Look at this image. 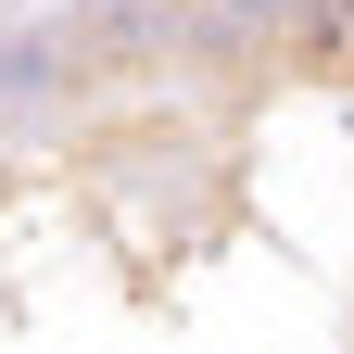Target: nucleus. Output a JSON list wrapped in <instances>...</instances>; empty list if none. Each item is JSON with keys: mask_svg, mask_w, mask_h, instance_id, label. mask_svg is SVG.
Listing matches in <instances>:
<instances>
[{"mask_svg": "<svg viewBox=\"0 0 354 354\" xmlns=\"http://www.w3.org/2000/svg\"><path fill=\"white\" fill-rule=\"evenodd\" d=\"M279 64L317 88H354V0H279Z\"/></svg>", "mask_w": 354, "mask_h": 354, "instance_id": "nucleus-1", "label": "nucleus"}]
</instances>
